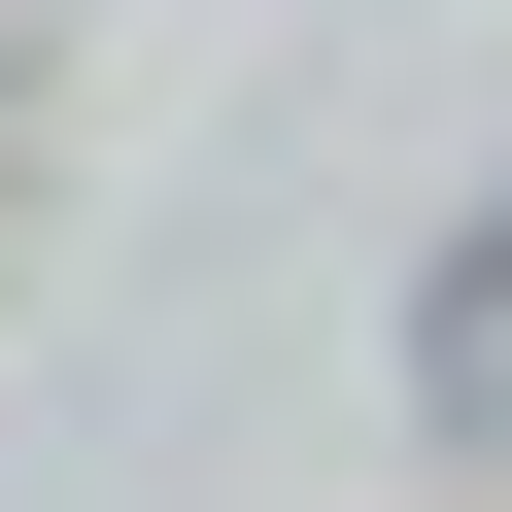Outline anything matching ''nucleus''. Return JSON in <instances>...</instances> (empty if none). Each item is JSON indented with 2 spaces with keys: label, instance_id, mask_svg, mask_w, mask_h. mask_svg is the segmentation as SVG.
Returning <instances> with one entry per match:
<instances>
[{
  "label": "nucleus",
  "instance_id": "nucleus-1",
  "mask_svg": "<svg viewBox=\"0 0 512 512\" xmlns=\"http://www.w3.org/2000/svg\"><path fill=\"white\" fill-rule=\"evenodd\" d=\"M410 410H444V444H512V205L444 239V308H410Z\"/></svg>",
  "mask_w": 512,
  "mask_h": 512
}]
</instances>
